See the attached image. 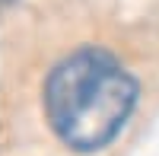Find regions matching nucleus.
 I'll return each mask as SVG.
<instances>
[{"mask_svg":"<svg viewBox=\"0 0 159 156\" xmlns=\"http://www.w3.org/2000/svg\"><path fill=\"white\" fill-rule=\"evenodd\" d=\"M137 105V80L111 51L86 45L61 57L45 80V115L76 153L108 147Z\"/></svg>","mask_w":159,"mask_h":156,"instance_id":"1","label":"nucleus"},{"mask_svg":"<svg viewBox=\"0 0 159 156\" xmlns=\"http://www.w3.org/2000/svg\"><path fill=\"white\" fill-rule=\"evenodd\" d=\"M0 3H13V0H0Z\"/></svg>","mask_w":159,"mask_h":156,"instance_id":"2","label":"nucleus"}]
</instances>
